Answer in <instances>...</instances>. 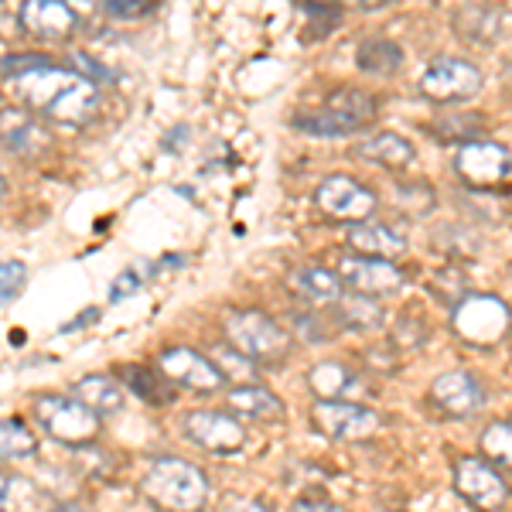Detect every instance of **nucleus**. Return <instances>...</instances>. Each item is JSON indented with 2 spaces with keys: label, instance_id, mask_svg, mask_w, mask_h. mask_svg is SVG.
Masks as SVG:
<instances>
[{
  "label": "nucleus",
  "instance_id": "35",
  "mask_svg": "<svg viewBox=\"0 0 512 512\" xmlns=\"http://www.w3.org/2000/svg\"><path fill=\"white\" fill-rule=\"evenodd\" d=\"M154 7H158V0H106L103 14L113 21H137V18H147Z\"/></svg>",
  "mask_w": 512,
  "mask_h": 512
},
{
  "label": "nucleus",
  "instance_id": "32",
  "mask_svg": "<svg viewBox=\"0 0 512 512\" xmlns=\"http://www.w3.org/2000/svg\"><path fill=\"white\" fill-rule=\"evenodd\" d=\"M482 454L495 468L512 472V420H495L482 431Z\"/></svg>",
  "mask_w": 512,
  "mask_h": 512
},
{
  "label": "nucleus",
  "instance_id": "2",
  "mask_svg": "<svg viewBox=\"0 0 512 512\" xmlns=\"http://www.w3.org/2000/svg\"><path fill=\"white\" fill-rule=\"evenodd\" d=\"M140 495L164 512H198L209 499V482L192 461L161 458L140 478Z\"/></svg>",
  "mask_w": 512,
  "mask_h": 512
},
{
  "label": "nucleus",
  "instance_id": "9",
  "mask_svg": "<svg viewBox=\"0 0 512 512\" xmlns=\"http://www.w3.org/2000/svg\"><path fill=\"white\" fill-rule=\"evenodd\" d=\"M318 209L328 219L338 222H366L376 212L379 198L373 188H366L362 181H355L352 175H328L315 192Z\"/></svg>",
  "mask_w": 512,
  "mask_h": 512
},
{
  "label": "nucleus",
  "instance_id": "37",
  "mask_svg": "<svg viewBox=\"0 0 512 512\" xmlns=\"http://www.w3.org/2000/svg\"><path fill=\"white\" fill-rule=\"evenodd\" d=\"M140 287H144V280H140L137 270H123V274L113 280V287H110V301L117 304V301H127L130 294H137Z\"/></svg>",
  "mask_w": 512,
  "mask_h": 512
},
{
  "label": "nucleus",
  "instance_id": "42",
  "mask_svg": "<svg viewBox=\"0 0 512 512\" xmlns=\"http://www.w3.org/2000/svg\"><path fill=\"white\" fill-rule=\"evenodd\" d=\"M55 512H89V509H82V506H62V509H55Z\"/></svg>",
  "mask_w": 512,
  "mask_h": 512
},
{
  "label": "nucleus",
  "instance_id": "43",
  "mask_svg": "<svg viewBox=\"0 0 512 512\" xmlns=\"http://www.w3.org/2000/svg\"><path fill=\"white\" fill-rule=\"evenodd\" d=\"M7 195V181H4V175H0V198Z\"/></svg>",
  "mask_w": 512,
  "mask_h": 512
},
{
  "label": "nucleus",
  "instance_id": "22",
  "mask_svg": "<svg viewBox=\"0 0 512 512\" xmlns=\"http://www.w3.org/2000/svg\"><path fill=\"white\" fill-rule=\"evenodd\" d=\"M226 407L233 414L246 417V420H263V424H274V420H284V403L277 400L267 386H236L233 393H226Z\"/></svg>",
  "mask_w": 512,
  "mask_h": 512
},
{
  "label": "nucleus",
  "instance_id": "4",
  "mask_svg": "<svg viewBox=\"0 0 512 512\" xmlns=\"http://www.w3.org/2000/svg\"><path fill=\"white\" fill-rule=\"evenodd\" d=\"M222 328H226V342L233 349L250 355L253 362H263V366H280L291 355L294 338L287 335V328L260 315V311H233V315H226Z\"/></svg>",
  "mask_w": 512,
  "mask_h": 512
},
{
  "label": "nucleus",
  "instance_id": "10",
  "mask_svg": "<svg viewBox=\"0 0 512 512\" xmlns=\"http://www.w3.org/2000/svg\"><path fill=\"white\" fill-rule=\"evenodd\" d=\"M454 489L475 509H502L509 502V482L499 468L485 458H458L454 461Z\"/></svg>",
  "mask_w": 512,
  "mask_h": 512
},
{
  "label": "nucleus",
  "instance_id": "28",
  "mask_svg": "<svg viewBox=\"0 0 512 512\" xmlns=\"http://www.w3.org/2000/svg\"><path fill=\"white\" fill-rule=\"evenodd\" d=\"M38 451V437L24 420H0V461H24Z\"/></svg>",
  "mask_w": 512,
  "mask_h": 512
},
{
  "label": "nucleus",
  "instance_id": "21",
  "mask_svg": "<svg viewBox=\"0 0 512 512\" xmlns=\"http://www.w3.org/2000/svg\"><path fill=\"white\" fill-rule=\"evenodd\" d=\"M352 154L362 161H369V164H376V168H386V171H403L417 161L414 144L400 134H390V130L359 140V144L352 147Z\"/></svg>",
  "mask_w": 512,
  "mask_h": 512
},
{
  "label": "nucleus",
  "instance_id": "40",
  "mask_svg": "<svg viewBox=\"0 0 512 512\" xmlns=\"http://www.w3.org/2000/svg\"><path fill=\"white\" fill-rule=\"evenodd\" d=\"M342 7H355V11H379V7H390L393 0H335Z\"/></svg>",
  "mask_w": 512,
  "mask_h": 512
},
{
  "label": "nucleus",
  "instance_id": "16",
  "mask_svg": "<svg viewBox=\"0 0 512 512\" xmlns=\"http://www.w3.org/2000/svg\"><path fill=\"white\" fill-rule=\"evenodd\" d=\"M52 137L48 127L41 123L35 113L21 110V106H7L0 110V147L14 158H38L48 151Z\"/></svg>",
  "mask_w": 512,
  "mask_h": 512
},
{
  "label": "nucleus",
  "instance_id": "29",
  "mask_svg": "<svg viewBox=\"0 0 512 512\" xmlns=\"http://www.w3.org/2000/svg\"><path fill=\"white\" fill-rule=\"evenodd\" d=\"M485 130V120L482 113H448V117H437L434 123V137L441 144H468V140H478Z\"/></svg>",
  "mask_w": 512,
  "mask_h": 512
},
{
  "label": "nucleus",
  "instance_id": "41",
  "mask_svg": "<svg viewBox=\"0 0 512 512\" xmlns=\"http://www.w3.org/2000/svg\"><path fill=\"white\" fill-rule=\"evenodd\" d=\"M99 318V311L96 308H89V315L86 318H76L72 325H65V332H72V328H82V325H89V321H96Z\"/></svg>",
  "mask_w": 512,
  "mask_h": 512
},
{
  "label": "nucleus",
  "instance_id": "1",
  "mask_svg": "<svg viewBox=\"0 0 512 512\" xmlns=\"http://www.w3.org/2000/svg\"><path fill=\"white\" fill-rule=\"evenodd\" d=\"M4 89L21 103V110L35 117L65 123V127H82L96 117L99 110V86L79 76L76 69L48 59L18 76H4Z\"/></svg>",
  "mask_w": 512,
  "mask_h": 512
},
{
  "label": "nucleus",
  "instance_id": "25",
  "mask_svg": "<svg viewBox=\"0 0 512 512\" xmlns=\"http://www.w3.org/2000/svg\"><path fill=\"white\" fill-rule=\"evenodd\" d=\"M355 65H359L362 72H369V76H393L403 65V48L396 45L393 38L373 35L355 48Z\"/></svg>",
  "mask_w": 512,
  "mask_h": 512
},
{
  "label": "nucleus",
  "instance_id": "31",
  "mask_svg": "<svg viewBox=\"0 0 512 512\" xmlns=\"http://www.w3.org/2000/svg\"><path fill=\"white\" fill-rule=\"evenodd\" d=\"M123 379H127V386L140 396V400L154 403V407H164V403H171V390H168V383H164L161 369L123 366Z\"/></svg>",
  "mask_w": 512,
  "mask_h": 512
},
{
  "label": "nucleus",
  "instance_id": "14",
  "mask_svg": "<svg viewBox=\"0 0 512 512\" xmlns=\"http://www.w3.org/2000/svg\"><path fill=\"white\" fill-rule=\"evenodd\" d=\"M158 369L164 379L185 386L192 393H216L226 379L216 369V362L209 355H202L198 349H188V345H175V349H164L158 359Z\"/></svg>",
  "mask_w": 512,
  "mask_h": 512
},
{
  "label": "nucleus",
  "instance_id": "8",
  "mask_svg": "<svg viewBox=\"0 0 512 512\" xmlns=\"http://www.w3.org/2000/svg\"><path fill=\"white\" fill-rule=\"evenodd\" d=\"M431 403L441 417L468 420L485 410V403H489V386H485L475 373H468V369H451V373L434 379Z\"/></svg>",
  "mask_w": 512,
  "mask_h": 512
},
{
  "label": "nucleus",
  "instance_id": "34",
  "mask_svg": "<svg viewBox=\"0 0 512 512\" xmlns=\"http://www.w3.org/2000/svg\"><path fill=\"white\" fill-rule=\"evenodd\" d=\"M28 284V267L21 260H4L0 263V304L14 301L21 294V287Z\"/></svg>",
  "mask_w": 512,
  "mask_h": 512
},
{
  "label": "nucleus",
  "instance_id": "15",
  "mask_svg": "<svg viewBox=\"0 0 512 512\" xmlns=\"http://www.w3.org/2000/svg\"><path fill=\"white\" fill-rule=\"evenodd\" d=\"M454 325H458V332L475 345L495 342V338L506 332L509 311H506V304L495 301V297L472 294L454 308Z\"/></svg>",
  "mask_w": 512,
  "mask_h": 512
},
{
  "label": "nucleus",
  "instance_id": "18",
  "mask_svg": "<svg viewBox=\"0 0 512 512\" xmlns=\"http://www.w3.org/2000/svg\"><path fill=\"white\" fill-rule=\"evenodd\" d=\"M18 24L35 38L62 41L76 31V11L65 0H21Z\"/></svg>",
  "mask_w": 512,
  "mask_h": 512
},
{
  "label": "nucleus",
  "instance_id": "33",
  "mask_svg": "<svg viewBox=\"0 0 512 512\" xmlns=\"http://www.w3.org/2000/svg\"><path fill=\"white\" fill-rule=\"evenodd\" d=\"M212 362H216V369L222 373V379H233V383L246 386V383H256V362L250 355H243L233 345H216V352H212Z\"/></svg>",
  "mask_w": 512,
  "mask_h": 512
},
{
  "label": "nucleus",
  "instance_id": "44",
  "mask_svg": "<svg viewBox=\"0 0 512 512\" xmlns=\"http://www.w3.org/2000/svg\"><path fill=\"white\" fill-rule=\"evenodd\" d=\"M506 86L512 89V65H509V69H506Z\"/></svg>",
  "mask_w": 512,
  "mask_h": 512
},
{
  "label": "nucleus",
  "instance_id": "20",
  "mask_svg": "<svg viewBox=\"0 0 512 512\" xmlns=\"http://www.w3.org/2000/svg\"><path fill=\"white\" fill-rule=\"evenodd\" d=\"M311 393H318V400H349L366 393V379L359 376V369L349 362H318L308 373Z\"/></svg>",
  "mask_w": 512,
  "mask_h": 512
},
{
  "label": "nucleus",
  "instance_id": "26",
  "mask_svg": "<svg viewBox=\"0 0 512 512\" xmlns=\"http://www.w3.org/2000/svg\"><path fill=\"white\" fill-rule=\"evenodd\" d=\"M332 318L338 321V328H355V332H373L383 325V308L376 304V297L366 294H342L335 301Z\"/></svg>",
  "mask_w": 512,
  "mask_h": 512
},
{
  "label": "nucleus",
  "instance_id": "6",
  "mask_svg": "<svg viewBox=\"0 0 512 512\" xmlns=\"http://www.w3.org/2000/svg\"><path fill=\"white\" fill-rule=\"evenodd\" d=\"M509 171H512L509 147L495 144V140H468L454 154V175L461 178V185L472 188V192H492V188L506 185Z\"/></svg>",
  "mask_w": 512,
  "mask_h": 512
},
{
  "label": "nucleus",
  "instance_id": "24",
  "mask_svg": "<svg viewBox=\"0 0 512 512\" xmlns=\"http://www.w3.org/2000/svg\"><path fill=\"white\" fill-rule=\"evenodd\" d=\"M291 287L301 297L315 301V304H335L338 297H342V291H345L342 277H338L335 270H328V267H318V263H308V267L294 270Z\"/></svg>",
  "mask_w": 512,
  "mask_h": 512
},
{
  "label": "nucleus",
  "instance_id": "7",
  "mask_svg": "<svg viewBox=\"0 0 512 512\" xmlns=\"http://www.w3.org/2000/svg\"><path fill=\"white\" fill-rule=\"evenodd\" d=\"M482 72L478 65L468 59H458V55H437V59L427 65V72L420 76V93H424L431 103H465L482 93Z\"/></svg>",
  "mask_w": 512,
  "mask_h": 512
},
{
  "label": "nucleus",
  "instance_id": "38",
  "mask_svg": "<svg viewBox=\"0 0 512 512\" xmlns=\"http://www.w3.org/2000/svg\"><path fill=\"white\" fill-rule=\"evenodd\" d=\"M294 512H345L342 506H335L332 499H321V495H304L294 502Z\"/></svg>",
  "mask_w": 512,
  "mask_h": 512
},
{
  "label": "nucleus",
  "instance_id": "12",
  "mask_svg": "<svg viewBox=\"0 0 512 512\" xmlns=\"http://www.w3.org/2000/svg\"><path fill=\"white\" fill-rule=\"evenodd\" d=\"M311 420H315L321 434L338 437V441H366L383 424V417L376 410L349 400H318L315 410H311Z\"/></svg>",
  "mask_w": 512,
  "mask_h": 512
},
{
  "label": "nucleus",
  "instance_id": "3",
  "mask_svg": "<svg viewBox=\"0 0 512 512\" xmlns=\"http://www.w3.org/2000/svg\"><path fill=\"white\" fill-rule=\"evenodd\" d=\"M376 120V99L366 89H338L311 113H297L294 127L308 137H352Z\"/></svg>",
  "mask_w": 512,
  "mask_h": 512
},
{
  "label": "nucleus",
  "instance_id": "39",
  "mask_svg": "<svg viewBox=\"0 0 512 512\" xmlns=\"http://www.w3.org/2000/svg\"><path fill=\"white\" fill-rule=\"evenodd\" d=\"M219 512H270V509L260 506V502H250V499H229Z\"/></svg>",
  "mask_w": 512,
  "mask_h": 512
},
{
  "label": "nucleus",
  "instance_id": "23",
  "mask_svg": "<svg viewBox=\"0 0 512 512\" xmlns=\"http://www.w3.org/2000/svg\"><path fill=\"white\" fill-rule=\"evenodd\" d=\"M72 396L89 407L96 417H110L123 410V386L113 376H82L76 386H72Z\"/></svg>",
  "mask_w": 512,
  "mask_h": 512
},
{
  "label": "nucleus",
  "instance_id": "17",
  "mask_svg": "<svg viewBox=\"0 0 512 512\" xmlns=\"http://www.w3.org/2000/svg\"><path fill=\"white\" fill-rule=\"evenodd\" d=\"M509 21H512L509 11L499 4H468V7H458V11H454L451 28L461 41L492 48L506 38Z\"/></svg>",
  "mask_w": 512,
  "mask_h": 512
},
{
  "label": "nucleus",
  "instance_id": "30",
  "mask_svg": "<svg viewBox=\"0 0 512 512\" xmlns=\"http://www.w3.org/2000/svg\"><path fill=\"white\" fill-rule=\"evenodd\" d=\"M431 291L437 294V301L444 304V308H458L465 297H472V277L465 274V267L461 263H448V267H441L434 274V284Z\"/></svg>",
  "mask_w": 512,
  "mask_h": 512
},
{
  "label": "nucleus",
  "instance_id": "36",
  "mask_svg": "<svg viewBox=\"0 0 512 512\" xmlns=\"http://www.w3.org/2000/svg\"><path fill=\"white\" fill-rule=\"evenodd\" d=\"M72 62H76L79 76H86L89 82H96V86H99V82H113V79H117V72L106 69L103 62H96L93 55H86V52H76V55H72Z\"/></svg>",
  "mask_w": 512,
  "mask_h": 512
},
{
  "label": "nucleus",
  "instance_id": "19",
  "mask_svg": "<svg viewBox=\"0 0 512 512\" xmlns=\"http://www.w3.org/2000/svg\"><path fill=\"white\" fill-rule=\"evenodd\" d=\"M349 246L359 256H376V260H393L407 253L410 239L400 226L393 222H352L349 229Z\"/></svg>",
  "mask_w": 512,
  "mask_h": 512
},
{
  "label": "nucleus",
  "instance_id": "13",
  "mask_svg": "<svg viewBox=\"0 0 512 512\" xmlns=\"http://www.w3.org/2000/svg\"><path fill=\"white\" fill-rule=\"evenodd\" d=\"M181 431L192 444L209 454H236L246 444V427L219 410H192L181 417Z\"/></svg>",
  "mask_w": 512,
  "mask_h": 512
},
{
  "label": "nucleus",
  "instance_id": "11",
  "mask_svg": "<svg viewBox=\"0 0 512 512\" xmlns=\"http://www.w3.org/2000/svg\"><path fill=\"white\" fill-rule=\"evenodd\" d=\"M338 277L349 287L352 294H366V297H386L403 291L407 274L396 267L393 260H376V256H342L338 260Z\"/></svg>",
  "mask_w": 512,
  "mask_h": 512
},
{
  "label": "nucleus",
  "instance_id": "27",
  "mask_svg": "<svg viewBox=\"0 0 512 512\" xmlns=\"http://www.w3.org/2000/svg\"><path fill=\"white\" fill-rule=\"evenodd\" d=\"M48 495L38 489L31 478L7 475L0 485V512H45Z\"/></svg>",
  "mask_w": 512,
  "mask_h": 512
},
{
  "label": "nucleus",
  "instance_id": "5",
  "mask_svg": "<svg viewBox=\"0 0 512 512\" xmlns=\"http://www.w3.org/2000/svg\"><path fill=\"white\" fill-rule=\"evenodd\" d=\"M35 420L45 427L48 437H55L62 444H89L99 437V417L89 407H82L76 396H38Z\"/></svg>",
  "mask_w": 512,
  "mask_h": 512
}]
</instances>
